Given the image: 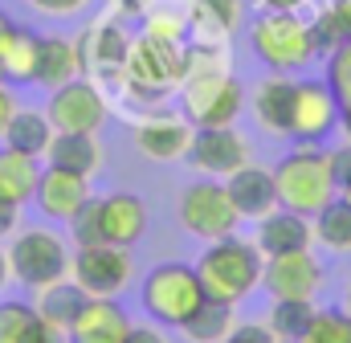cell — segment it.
<instances>
[{"mask_svg":"<svg viewBox=\"0 0 351 343\" xmlns=\"http://www.w3.org/2000/svg\"><path fill=\"white\" fill-rule=\"evenodd\" d=\"M184 82V41H164V37H147L139 33L127 49L119 90L135 102H143L147 110L164 106V98L176 94Z\"/></svg>","mask_w":351,"mask_h":343,"instance_id":"6da1fadb","label":"cell"},{"mask_svg":"<svg viewBox=\"0 0 351 343\" xmlns=\"http://www.w3.org/2000/svg\"><path fill=\"white\" fill-rule=\"evenodd\" d=\"M274 184H278V200L290 213L315 217L319 209H327L339 188H335V172H331V152H323L319 143H298L294 152H286L274 164Z\"/></svg>","mask_w":351,"mask_h":343,"instance_id":"7a4b0ae2","label":"cell"},{"mask_svg":"<svg viewBox=\"0 0 351 343\" xmlns=\"http://www.w3.org/2000/svg\"><path fill=\"white\" fill-rule=\"evenodd\" d=\"M262 265L265 257L254 241L245 237H221V241H208L204 254L196 261V274H200V286L208 298H221V303H245L258 286H262Z\"/></svg>","mask_w":351,"mask_h":343,"instance_id":"3957f363","label":"cell"},{"mask_svg":"<svg viewBox=\"0 0 351 343\" xmlns=\"http://www.w3.org/2000/svg\"><path fill=\"white\" fill-rule=\"evenodd\" d=\"M250 45L274 74L306 70L319 58L311 21L302 12H258V21L250 25Z\"/></svg>","mask_w":351,"mask_h":343,"instance_id":"277c9868","label":"cell"},{"mask_svg":"<svg viewBox=\"0 0 351 343\" xmlns=\"http://www.w3.org/2000/svg\"><path fill=\"white\" fill-rule=\"evenodd\" d=\"M204 298L208 294L200 286V274L188 261H164V265L147 270V278L139 286V303H143L147 319L160 327H184Z\"/></svg>","mask_w":351,"mask_h":343,"instance_id":"5b68a950","label":"cell"},{"mask_svg":"<svg viewBox=\"0 0 351 343\" xmlns=\"http://www.w3.org/2000/svg\"><path fill=\"white\" fill-rule=\"evenodd\" d=\"M180 110L192 127H229L245 110V86L233 70L184 74L180 82Z\"/></svg>","mask_w":351,"mask_h":343,"instance_id":"8992f818","label":"cell"},{"mask_svg":"<svg viewBox=\"0 0 351 343\" xmlns=\"http://www.w3.org/2000/svg\"><path fill=\"white\" fill-rule=\"evenodd\" d=\"M4 254H8V274L25 290H45V286L70 278V257L74 254L49 229H21Z\"/></svg>","mask_w":351,"mask_h":343,"instance_id":"52a82bcc","label":"cell"},{"mask_svg":"<svg viewBox=\"0 0 351 343\" xmlns=\"http://www.w3.org/2000/svg\"><path fill=\"white\" fill-rule=\"evenodd\" d=\"M180 225H184L192 237H200L204 246H208V241H221V237H233V233L241 229V213H237V204L229 200L225 180L204 176V180L188 184L184 196H180Z\"/></svg>","mask_w":351,"mask_h":343,"instance_id":"ba28073f","label":"cell"},{"mask_svg":"<svg viewBox=\"0 0 351 343\" xmlns=\"http://www.w3.org/2000/svg\"><path fill=\"white\" fill-rule=\"evenodd\" d=\"M45 115L53 123V131H86V135H98L110 119V102H106V90L78 74L66 86L49 90V102H45Z\"/></svg>","mask_w":351,"mask_h":343,"instance_id":"9c48e42d","label":"cell"},{"mask_svg":"<svg viewBox=\"0 0 351 343\" xmlns=\"http://www.w3.org/2000/svg\"><path fill=\"white\" fill-rule=\"evenodd\" d=\"M131 265H135L131 250H123V246H106V241L78 246L70 257V282H78L86 298H114L127 290Z\"/></svg>","mask_w":351,"mask_h":343,"instance_id":"30bf717a","label":"cell"},{"mask_svg":"<svg viewBox=\"0 0 351 343\" xmlns=\"http://www.w3.org/2000/svg\"><path fill=\"white\" fill-rule=\"evenodd\" d=\"M339 127V94L327 78H294V102H290V139L319 143Z\"/></svg>","mask_w":351,"mask_h":343,"instance_id":"8fae6325","label":"cell"},{"mask_svg":"<svg viewBox=\"0 0 351 343\" xmlns=\"http://www.w3.org/2000/svg\"><path fill=\"white\" fill-rule=\"evenodd\" d=\"M254 160L250 152V139L229 123V127H196L192 131V147H188V164L200 172V176H213V180H225L237 168H245Z\"/></svg>","mask_w":351,"mask_h":343,"instance_id":"7c38bea8","label":"cell"},{"mask_svg":"<svg viewBox=\"0 0 351 343\" xmlns=\"http://www.w3.org/2000/svg\"><path fill=\"white\" fill-rule=\"evenodd\" d=\"M192 123L184 119V110H147L139 123H135V147L156 160V164H176V160H188V147H192Z\"/></svg>","mask_w":351,"mask_h":343,"instance_id":"4fadbf2b","label":"cell"},{"mask_svg":"<svg viewBox=\"0 0 351 343\" xmlns=\"http://www.w3.org/2000/svg\"><path fill=\"white\" fill-rule=\"evenodd\" d=\"M262 286L269 298H315L323 290V265L311 250L265 257Z\"/></svg>","mask_w":351,"mask_h":343,"instance_id":"5bb4252c","label":"cell"},{"mask_svg":"<svg viewBox=\"0 0 351 343\" xmlns=\"http://www.w3.org/2000/svg\"><path fill=\"white\" fill-rule=\"evenodd\" d=\"M94 217H98V237L106 246H139L147 233V204L135 192H106L94 196Z\"/></svg>","mask_w":351,"mask_h":343,"instance_id":"9a60e30c","label":"cell"},{"mask_svg":"<svg viewBox=\"0 0 351 343\" xmlns=\"http://www.w3.org/2000/svg\"><path fill=\"white\" fill-rule=\"evenodd\" d=\"M127 49H131V37H127V29H123L114 16H106V21L90 25L86 33H82V41H78L82 74L90 70L98 82H119L123 62H127Z\"/></svg>","mask_w":351,"mask_h":343,"instance_id":"2e32d148","label":"cell"},{"mask_svg":"<svg viewBox=\"0 0 351 343\" xmlns=\"http://www.w3.org/2000/svg\"><path fill=\"white\" fill-rule=\"evenodd\" d=\"M90 200V180L86 176H74V172L62 168H41L37 180V192H33V204L41 209V217L49 221H74V213Z\"/></svg>","mask_w":351,"mask_h":343,"instance_id":"e0dca14e","label":"cell"},{"mask_svg":"<svg viewBox=\"0 0 351 343\" xmlns=\"http://www.w3.org/2000/svg\"><path fill=\"white\" fill-rule=\"evenodd\" d=\"M225 192L229 200L237 204L241 221H262L269 217L282 200H278V184H274V172L269 168H258L254 160L245 168H237L233 176H225Z\"/></svg>","mask_w":351,"mask_h":343,"instance_id":"ac0fdd59","label":"cell"},{"mask_svg":"<svg viewBox=\"0 0 351 343\" xmlns=\"http://www.w3.org/2000/svg\"><path fill=\"white\" fill-rule=\"evenodd\" d=\"M127 331H131V319H127V311L114 298H86V307L70 323L66 340L70 343H123Z\"/></svg>","mask_w":351,"mask_h":343,"instance_id":"d6986e66","label":"cell"},{"mask_svg":"<svg viewBox=\"0 0 351 343\" xmlns=\"http://www.w3.org/2000/svg\"><path fill=\"white\" fill-rule=\"evenodd\" d=\"M315 241V229H311V217L302 213H290V209H274L269 217L258 221V237L254 246L262 250V257H278V254H294V250H311Z\"/></svg>","mask_w":351,"mask_h":343,"instance_id":"ffe728a7","label":"cell"},{"mask_svg":"<svg viewBox=\"0 0 351 343\" xmlns=\"http://www.w3.org/2000/svg\"><path fill=\"white\" fill-rule=\"evenodd\" d=\"M41 160H45V168H62L94 180L102 172V143H98V135H86V131H53Z\"/></svg>","mask_w":351,"mask_h":343,"instance_id":"44dd1931","label":"cell"},{"mask_svg":"<svg viewBox=\"0 0 351 343\" xmlns=\"http://www.w3.org/2000/svg\"><path fill=\"white\" fill-rule=\"evenodd\" d=\"M184 16L192 41H229L245 25V0H192Z\"/></svg>","mask_w":351,"mask_h":343,"instance_id":"7402d4cb","label":"cell"},{"mask_svg":"<svg viewBox=\"0 0 351 343\" xmlns=\"http://www.w3.org/2000/svg\"><path fill=\"white\" fill-rule=\"evenodd\" d=\"M82 74V54H78V41L70 37H58V33H45L41 45H37V70H33V86H45V90H58L70 78Z\"/></svg>","mask_w":351,"mask_h":343,"instance_id":"603a6c76","label":"cell"},{"mask_svg":"<svg viewBox=\"0 0 351 343\" xmlns=\"http://www.w3.org/2000/svg\"><path fill=\"white\" fill-rule=\"evenodd\" d=\"M290 102H294V74H269L254 94L258 127L278 139H290Z\"/></svg>","mask_w":351,"mask_h":343,"instance_id":"cb8c5ba5","label":"cell"},{"mask_svg":"<svg viewBox=\"0 0 351 343\" xmlns=\"http://www.w3.org/2000/svg\"><path fill=\"white\" fill-rule=\"evenodd\" d=\"M49 139H53L49 115H45V110H29V106H16V115H12L8 127L0 131V143H4V147L25 152V156H37V160L45 156Z\"/></svg>","mask_w":351,"mask_h":343,"instance_id":"d4e9b609","label":"cell"},{"mask_svg":"<svg viewBox=\"0 0 351 343\" xmlns=\"http://www.w3.org/2000/svg\"><path fill=\"white\" fill-rule=\"evenodd\" d=\"M82 307H86V294H82V286L70 282V278H62V282L37 290V303H33V311L41 315V323L53 327V331H70V323L78 319Z\"/></svg>","mask_w":351,"mask_h":343,"instance_id":"484cf974","label":"cell"},{"mask_svg":"<svg viewBox=\"0 0 351 343\" xmlns=\"http://www.w3.org/2000/svg\"><path fill=\"white\" fill-rule=\"evenodd\" d=\"M37 180H41V160H37V156L12 152V147L0 143V196H4V200L29 204L33 192H37Z\"/></svg>","mask_w":351,"mask_h":343,"instance_id":"4316f807","label":"cell"},{"mask_svg":"<svg viewBox=\"0 0 351 343\" xmlns=\"http://www.w3.org/2000/svg\"><path fill=\"white\" fill-rule=\"evenodd\" d=\"M237 323H241V319H237V307H233V303L204 298V303L196 307V315H192L180 331H184V340L188 343H221Z\"/></svg>","mask_w":351,"mask_h":343,"instance_id":"83f0119b","label":"cell"},{"mask_svg":"<svg viewBox=\"0 0 351 343\" xmlns=\"http://www.w3.org/2000/svg\"><path fill=\"white\" fill-rule=\"evenodd\" d=\"M37 45H41V33L33 29H16L8 49L0 54V78L8 86H25L33 82V70H37Z\"/></svg>","mask_w":351,"mask_h":343,"instance_id":"f1b7e54d","label":"cell"},{"mask_svg":"<svg viewBox=\"0 0 351 343\" xmlns=\"http://www.w3.org/2000/svg\"><path fill=\"white\" fill-rule=\"evenodd\" d=\"M315 241H323L331 254H351V200L335 196L327 209H319L311 217Z\"/></svg>","mask_w":351,"mask_h":343,"instance_id":"f546056e","label":"cell"},{"mask_svg":"<svg viewBox=\"0 0 351 343\" xmlns=\"http://www.w3.org/2000/svg\"><path fill=\"white\" fill-rule=\"evenodd\" d=\"M315 298H274L265 327L274 331V340H302L315 323Z\"/></svg>","mask_w":351,"mask_h":343,"instance_id":"4dcf8cb0","label":"cell"},{"mask_svg":"<svg viewBox=\"0 0 351 343\" xmlns=\"http://www.w3.org/2000/svg\"><path fill=\"white\" fill-rule=\"evenodd\" d=\"M45 331L49 327L41 323L33 303H21V298L0 303V343H41Z\"/></svg>","mask_w":351,"mask_h":343,"instance_id":"1f68e13d","label":"cell"},{"mask_svg":"<svg viewBox=\"0 0 351 343\" xmlns=\"http://www.w3.org/2000/svg\"><path fill=\"white\" fill-rule=\"evenodd\" d=\"M311 33H315L319 54H331V49H339L343 41H351V0H327V4L315 12Z\"/></svg>","mask_w":351,"mask_h":343,"instance_id":"d6a6232c","label":"cell"},{"mask_svg":"<svg viewBox=\"0 0 351 343\" xmlns=\"http://www.w3.org/2000/svg\"><path fill=\"white\" fill-rule=\"evenodd\" d=\"M302 343H351V311L348 307L315 311V323L302 335Z\"/></svg>","mask_w":351,"mask_h":343,"instance_id":"836d02e7","label":"cell"},{"mask_svg":"<svg viewBox=\"0 0 351 343\" xmlns=\"http://www.w3.org/2000/svg\"><path fill=\"white\" fill-rule=\"evenodd\" d=\"M143 33L147 37H164V41H188V16L168 12V8H152L143 16Z\"/></svg>","mask_w":351,"mask_h":343,"instance_id":"e575fe53","label":"cell"},{"mask_svg":"<svg viewBox=\"0 0 351 343\" xmlns=\"http://www.w3.org/2000/svg\"><path fill=\"white\" fill-rule=\"evenodd\" d=\"M327 82H331V90L339 98L351 94V41H343L339 49L327 54Z\"/></svg>","mask_w":351,"mask_h":343,"instance_id":"d590c367","label":"cell"},{"mask_svg":"<svg viewBox=\"0 0 351 343\" xmlns=\"http://www.w3.org/2000/svg\"><path fill=\"white\" fill-rule=\"evenodd\" d=\"M331 172H335V188H339V196L351 200V139L348 143H339V147H331Z\"/></svg>","mask_w":351,"mask_h":343,"instance_id":"8d00e7d4","label":"cell"},{"mask_svg":"<svg viewBox=\"0 0 351 343\" xmlns=\"http://www.w3.org/2000/svg\"><path fill=\"white\" fill-rule=\"evenodd\" d=\"M221 343H278V340H274V331H269L265 323L262 327H258V323H237Z\"/></svg>","mask_w":351,"mask_h":343,"instance_id":"74e56055","label":"cell"},{"mask_svg":"<svg viewBox=\"0 0 351 343\" xmlns=\"http://www.w3.org/2000/svg\"><path fill=\"white\" fill-rule=\"evenodd\" d=\"M123 343H172V340H168V331L160 323H131Z\"/></svg>","mask_w":351,"mask_h":343,"instance_id":"f35d334b","label":"cell"},{"mask_svg":"<svg viewBox=\"0 0 351 343\" xmlns=\"http://www.w3.org/2000/svg\"><path fill=\"white\" fill-rule=\"evenodd\" d=\"M90 0H37L33 8H41V12H49V16H74V12H82Z\"/></svg>","mask_w":351,"mask_h":343,"instance_id":"ab89813d","label":"cell"},{"mask_svg":"<svg viewBox=\"0 0 351 343\" xmlns=\"http://www.w3.org/2000/svg\"><path fill=\"white\" fill-rule=\"evenodd\" d=\"M114 4V16H127V21H143L152 12L156 0H110Z\"/></svg>","mask_w":351,"mask_h":343,"instance_id":"60d3db41","label":"cell"},{"mask_svg":"<svg viewBox=\"0 0 351 343\" xmlns=\"http://www.w3.org/2000/svg\"><path fill=\"white\" fill-rule=\"evenodd\" d=\"M16 225H21V204H12V200H4V196H0V241H4V237H12V233H16Z\"/></svg>","mask_w":351,"mask_h":343,"instance_id":"b9f144b4","label":"cell"},{"mask_svg":"<svg viewBox=\"0 0 351 343\" xmlns=\"http://www.w3.org/2000/svg\"><path fill=\"white\" fill-rule=\"evenodd\" d=\"M16 106H21V102H16V94H12V86H8V82H0V131L8 127V119L16 115Z\"/></svg>","mask_w":351,"mask_h":343,"instance_id":"7bdbcfd3","label":"cell"},{"mask_svg":"<svg viewBox=\"0 0 351 343\" xmlns=\"http://www.w3.org/2000/svg\"><path fill=\"white\" fill-rule=\"evenodd\" d=\"M311 0H258L262 12H302Z\"/></svg>","mask_w":351,"mask_h":343,"instance_id":"ee69618b","label":"cell"},{"mask_svg":"<svg viewBox=\"0 0 351 343\" xmlns=\"http://www.w3.org/2000/svg\"><path fill=\"white\" fill-rule=\"evenodd\" d=\"M16 29H21V25H16V21H12L4 8H0V54L8 49V41H12V33H16Z\"/></svg>","mask_w":351,"mask_h":343,"instance_id":"f6af8a7d","label":"cell"},{"mask_svg":"<svg viewBox=\"0 0 351 343\" xmlns=\"http://www.w3.org/2000/svg\"><path fill=\"white\" fill-rule=\"evenodd\" d=\"M339 131L351 139V94H343V98H339Z\"/></svg>","mask_w":351,"mask_h":343,"instance_id":"bcb514c9","label":"cell"},{"mask_svg":"<svg viewBox=\"0 0 351 343\" xmlns=\"http://www.w3.org/2000/svg\"><path fill=\"white\" fill-rule=\"evenodd\" d=\"M8 278H12V274H8V254H4V250H0V290H4V286H8Z\"/></svg>","mask_w":351,"mask_h":343,"instance_id":"7dc6e473","label":"cell"},{"mask_svg":"<svg viewBox=\"0 0 351 343\" xmlns=\"http://www.w3.org/2000/svg\"><path fill=\"white\" fill-rule=\"evenodd\" d=\"M41 343H70L66 340V331H53V327H49V331H45V340Z\"/></svg>","mask_w":351,"mask_h":343,"instance_id":"c3c4849f","label":"cell"},{"mask_svg":"<svg viewBox=\"0 0 351 343\" xmlns=\"http://www.w3.org/2000/svg\"><path fill=\"white\" fill-rule=\"evenodd\" d=\"M278 343H302V340H278Z\"/></svg>","mask_w":351,"mask_h":343,"instance_id":"681fc988","label":"cell"},{"mask_svg":"<svg viewBox=\"0 0 351 343\" xmlns=\"http://www.w3.org/2000/svg\"><path fill=\"white\" fill-rule=\"evenodd\" d=\"M348 311H351V286H348Z\"/></svg>","mask_w":351,"mask_h":343,"instance_id":"f907efd6","label":"cell"},{"mask_svg":"<svg viewBox=\"0 0 351 343\" xmlns=\"http://www.w3.org/2000/svg\"><path fill=\"white\" fill-rule=\"evenodd\" d=\"M29 4H37V0H29Z\"/></svg>","mask_w":351,"mask_h":343,"instance_id":"816d5d0a","label":"cell"},{"mask_svg":"<svg viewBox=\"0 0 351 343\" xmlns=\"http://www.w3.org/2000/svg\"><path fill=\"white\" fill-rule=\"evenodd\" d=\"M0 82H4V78H0Z\"/></svg>","mask_w":351,"mask_h":343,"instance_id":"f5cc1de1","label":"cell"}]
</instances>
